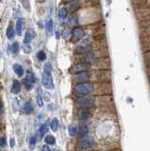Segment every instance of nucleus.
<instances>
[{
  "mask_svg": "<svg viewBox=\"0 0 150 151\" xmlns=\"http://www.w3.org/2000/svg\"><path fill=\"white\" fill-rule=\"evenodd\" d=\"M42 81L43 85L46 89H53L54 83L52 78V65L50 63H46L44 66V73L42 77Z\"/></svg>",
  "mask_w": 150,
  "mask_h": 151,
  "instance_id": "f257e3e1",
  "label": "nucleus"
},
{
  "mask_svg": "<svg viewBox=\"0 0 150 151\" xmlns=\"http://www.w3.org/2000/svg\"><path fill=\"white\" fill-rule=\"evenodd\" d=\"M74 92L78 96H85L87 94H90L93 92V86L90 83H79L76 85L74 88Z\"/></svg>",
  "mask_w": 150,
  "mask_h": 151,
  "instance_id": "f03ea898",
  "label": "nucleus"
},
{
  "mask_svg": "<svg viewBox=\"0 0 150 151\" xmlns=\"http://www.w3.org/2000/svg\"><path fill=\"white\" fill-rule=\"evenodd\" d=\"M93 145V138L89 136H85V137H82V138L78 142L77 144V147L79 150H85L92 147Z\"/></svg>",
  "mask_w": 150,
  "mask_h": 151,
  "instance_id": "7ed1b4c3",
  "label": "nucleus"
},
{
  "mask_svg": "<svg viewBox=\"0 0 150 151\" xmlns=\"http://www.w3.org/2000/svg\"><path fill=\"white\" fill-rule=\"evenodd\" d=\"M76 104L78 106H80V107H93L95 103H93V100L92 98L82 96L77 99Z\"/></svg>",
  "mask_w": 150,
  "mask_h": 151,
  "instance_id": "20e7f679",
  "label": "nucleus"
},
{
  "mask_svg": "<svg viewBox=\"0 0 150 151\" xmlns=\"http://www.w3.org/2000/svg\"><path fill=\"white\" fill-rule=\"evenodd\" d=\"M34 82H35V76L32 72L29 71V72L27 73V77H26V80H25L26 88L27 90H30L32 87H33Z\"/></svg>",
  "mask_w": 150,
  "mask_h": 151,
  "instance_id": "39448f33",
  "label": "nucleus"
},
{
  "mask_svg": "<svg viewBox=\"0 0 150 151\" xmlns=\"http://www.w3.org/2000/svg\"><path fill=\"white\" fill-rule=\"evenodd\" d=\"M84 36V30L81 27H76L72 30V38L74 41H78Z\"/></svg>",
  "mask_w": 150,
  "mask_h": 151,
  "instance_id": "423d86ee",
  "label": "nucleus"
},
{
  "mask_svg": "<svg viewBox=\"0 0 150 151\" xmlns=\"http://www.w3.org/2000/svg\"><path fill=\"white\" fill-rule=\"evenodd\" d=\"M88 67H89V65L86 63H78V64L74 65L73 67L71 68V73H73V74H79V73H81V72H85Z\"/></svg>",
  "mask_w": 150,
  "mask_h": 151,
  "instance_id": "0eeeda50",
  "label": "nucleus"
},
{
  "mask_svg": "<svg viewBox=\"0 0 150 151\" xmlns=\"http://www.w3.org/2000/svg\"><path fill=\"white\" fill-rule=\"evenodd\" d=\"M78 115L79 120L85 121V120L89 119V118L91 117V112L87 110V109H81V110H79V111H78Z\"/></svg>",
  "mask_w": 150,
  "mask_h": 151,
  "instance_id": "6e6552de",
  "label": "nucleus"
},
{
  "mask_svg": "<svg viewBox=\"0 0 150 151\" xmlns=\"http://www.w3.org/2000/svg\"><path fill=\"white\" fill-rule=\"evenodd\" d=\"M36 33L34 31V29H32V28H29V30L27 31L26 35H25V39H24V44L25 45H29V42L32 41V39L35 37Z\"/></svg>",
  "mask_w": 150,
  "mask_h": 151,
  "instance_id": "1a4fd4ad",
  "label": "nucleus"
},
{
  "mask_svg": "<svg viewBox=\"0 0 150 151\" xmlns=\"http://www.w3.org/2000/svg\"><path fill=\"white\" fill-rule=\"evenodd\" d=\"M76 79L78 80V81L81 82V83H85L87 82L89 79H90V74H89L88 72H81L77 75L76 77Z\"/></svg>",
  "mask_w": 150,
  "mask_h": 151,
  "instance_id": "9d476101",
  "label": "nucleus"
},
{
  "mask_svg": "<svg viewBox=\"0 0 150 151\" xmlns=\"http://www.w3.org/2000/svg\"><path fill=\"white\" fill-rule=\"evenodd\" d=\"M21 83L18 81V80H13V83H12V87H11V93H14V94H18L21 92Z\"/></svg>",
  "mask_w": 150,
  "mask_h": 151,
  "instance_id": "9b49d317",
  "label": "nucleus"
},
{
  "mask_svg": "<svg viewBox=\"0 0 150 151\" xmlns=\"http://www.w3.org/2000/svg\"><path fill=\"white\" fill-rule=\"evenodd\" d=\"M25 20L23 18H19L16 22V33L17 35H21L23 31V27H24Z\"/></svg>",
  "mask_w": 150,
  "mask_h": 151,
  "instance_id": "f8f14e48",
  "label": "nucleus"
},
{
  "mask_svg": "<svg viewBox=\"0 0 150 151\" xmlns=\"http://www.w3.org/2000/svg\"><path fill=\"white\" fill-rule=\"evenodd\" d=\"M88 132H89V127L87 125H81L80 127H79V129H78V135L81 137H85L87 136L88 134Z\"/></svg>",
  "mask_w": 150,
  "mask_h": 151,
  "instance_id": "ddd939ff",
  "label": "nucleus"
},
{
  "mask_svg": "<svg viewBox=\"0 0 150 151\" xmlns=\"http://www.w3.org/2000/svg\"><path fill=\"white\" fill-rule=\"evenodd\" d=\"M13 70H14V73L18 77H22V76L24 75V68H23L22 65L19 63H15L13 65Z\"/></svg>",
  "mask_w": 150,
  "mask_h": 151,
  "instance_id": "4468645a",
  "label": "nucleus"
},
{
  "mask_svg": "<svg viewBox=\"0 0 150 151\" xmlns=\"http://www.w3.org/2000/svg\"><path fill=\"white\" fill-rule=\"evenodd\" d=\"M45 29H46V34L47 35H52L53 33V21L49 19L45 24Z\"/></svg>",
  "mask_w": 150,
  "mask_h": 151,
  "instance_id": "2eb2a0df",
  "label": "nucleus"
},
{
  "mask_svg": "<svg viewBox=\"0 0 150 151\" xmlns=\"http://www.w3.org/2000/svg\"><path fill=\"white\" fill-rule=\"evenodd\" d=\"M23 111H24V112L27 113V114H30V113L33 111V106H32L30 101H27L25 103L24 108H23Z\"/></svg>",
  "mask_w": 150,
  "mask_h": 151,
  "instance_id": "dca6fc26",
  "label": "nucleus"
},
{
  "mask_svg": "<svg viewBox=\"0 0 150 151\" xmlns=\"http://www.w3.org/2000/svg\"><path fill=\"white\" fill-rule=\"evenodd\" d=\"M37 104H38L39 107H43L44 106L43 91H42L41 89H38V92H37Z\"/></svg>",
  "mask_w": 150,
  "mask_h": 151,
  "instance_id": "f3484780",
  "label": "nucleus"
},
{
  "mask_svg": "<svg viewBox=\"0 0 150 151\" xmlns=\"http://www.w3.org/2000/svg\"><path fill=\"white\" fill-rule=\"evenodd\" d=\"M66 16H67V11L64 8H62L59 11V18H60V22H62L63 20H65Z\"/></svg>",
  "mask_w": 150,
  "mask_h": 151,
  "instance_id": "a211bd4d",
  "label": "nucleus"
},
{
  "mask_svg": "<svg viewBox=\"0 0 150 151\" xmlns=\"http://www.w3.org/2000/svg\"><path fill=\"white\" fill-rule=\"evenodd\" d=\"M6 34H7L8 39H10V40H12L13 38H14V36H15V31H14V29H13L12 27H8Z\"/></svg>",
  "mask_w": 150,
  "mask_h": 151,
  "instance_id": "6ab92c4d",
  "label": "nucleus"
},
{
  "mask_svg": "<svg viewBox=\"0 0 150 151\" xmlns=\"http://www.w3.org/2000/svg\"><path fill=\"white\" fill-rule=\"evenodd\" d=\"M48 129H47V126L46 125H42L39 129V136L41 138H43V137L46 134V132H47Z\"/></svg>",
  "mask_w": 150,
  "mask_h": 151,
  "instance_id": "aec40b11",
  "label": "nucleus"
},
{
  "mask_svg": "<svg viewBox=\"0 0 150 151\" xmlns=\"http://www.w3.org/2000/svg\"><path fill=\"white\" fill-rule=\"evenodd\" d=\"M51 129H52L53 131H57L59 129V120L57 118H54L51 121Z\"/></svg>",
  "mask_w": 150,
  "mask_h": 151,
  "instance_id": "412c9836",
  "label": "nucleus"
},
{
  "mask_svg": "<svg viewBox=\"0 0 150 151\" xmlns=\"http://www.w3.org/2000/svg\"><path fill=\"white\" fill-rule=\"evenodd\" d=\"M44 142H45V144H47V145H54L56 143V140L52 135H47L44 138Z\"/></svg>",
  "mask_w": 150,
  "mask_h": 151,
  "instance_id": "4be33fe9",
  "label": "nucleus"
},
{
  "mask_svg": "<svg viewBox=\"0 0 150 151\" xmlns=\"http://www.w3.org/2000/svg\"><path fill=\"white\" fill-rule=\"evenodd\" d=\"M37 58H38L39 60L43 61V60H45L46 59V55L44 51H39L38 53H37Z\"/></svg>",
  "mask_w": 150,
  "mask_h": 151,
  "instance_id": "5701e85b",
  "label": "nucleus"
},
{
  "mask_svg": "<svg viewBox=\"0 0 150 151\" xmlns=\"http://www.w3.org/2000/svg\"><path fill=\"white\" fill-rule=\"evenodd\" d=\"M11 50L13 54H17L18 51H19V44L17 42H15L14 44L11 45Z\"/></svg>",
  "mask_w": 150,
  "mask_h": 151,
  "instance_id": "b1692460",
  "label": "nucleus"
},
{
  "mask_svg": "<svg viewBox=\"0 0 150 151\" xmlns=\"http://www.w3.org/2000/svg\"><path fill=\"white\" fill-rule=\"evenodd\" d=\"M36 145V138L35 137H31L29 140V148L30 149H34Z\"/></svg>",
  "mask_w": 150,
  "mask_h": 151,
  "instance_id": "393cba45",
  "label": "nucleus"
},
{
  "mask_svg": "<svg viewBox=\"0 0 150 151\" xmlns=\"http://www.w3.org/2000/svg\"><path fill=\"white\" fill-rule=\"evenodd\" d=\"M76 133H77V129L75 127L71 126L69 127V135L73 137V136L76 135Z\"/></svg>",
  "mask_w": 150,
  "mask_h": 151,
  "instance_id": "a878e982",
  "label": "nucleus"
},
{
  "mask_svg": "<svg viewBox=\"0 0 150 151\" xmlns=\"http://www.w3.org/2000/svg\"><path fill=\"white\" fill-rule=\"evenodd\" d=\"M93 60H95V57L93 56V54H88L86 56V63H91Z\"/></svg>",
  "mask_w": 150,
  "mask_h": 151,
  "instance_id": "bb28decb",
  "label": "nucleus"
},
{
  "mask_svg": "<svg viewBox=\"0 0 150 151\" xmlns=\"http://www.w3.org/2000/svg\"><path fill=\"white\" fill-rule=\"evenodd\" d=\"M6 145H7L6 138H4V137H2V138H0V147H5Z\"/></svg>",
  "mask_w": 150,
  "mask_h": 151,
  "instance_id": "cd10ccee",
  "label": "nucleus"
},
{
  "mask_svg": "<svg viewBox=\"0 0 150 151\" xmlns=\"http://www.w3.org/2000/svg\"><path fill=\"white\" fill-rule=\"evenodd\" d=\"M42 151H51V149L49 148L48 145H44L43 147V149H42Z\"/></svg>",
  "mask_w": 150,
  "mask_h": 151,
  "instance_id": "c85d7f7f",
  "label": "nucleus"
},
{
  "mask_svg": "<svg viewBox=\"0 0 150 151\" xmlns=\"http://www.w3.org/2000/svg\"><path fill=\"white\" fill-rule=\"evenodd\" d=\"M62 1H63V2H66V3H67V2H71L72 0H62Z\"/></svg>",
  "mask_w": 150,
  "mask_h": 151,
  "instance_id": "c756f323",
  "label": "nucleus"
},
{
  "mask_svg": "<svg viewBox=\"0 0 150 151\" xmlns=\"http://www.w3.org/2000/svg\"><path fill=\"white\" fill-rule=\"evenodd\" d=\"M11 146H13V140L11 139Z\"/></svg>",
  "mask_w": 150,
  "mask_h": 151,
  "instance_id": "7c9ffc66",
  "label": "nucleus"
},
{
  "mask_svg": "<svg viewBox=\"0 0 150 151\" xmlns=\"http://www.w3.org/2000/svg\"><path fill=\"white\" fill-rule=\"evenodd\" d=\"M0 108H1V101H0Z\"/></svg>",
  "mask_w": 150,
  "mask_h": 151,
  "instance_id": "2f4dec72",
  "label": "nucleus"
},
{
  "mask_svg": "<svg viewBox=\"0 0 150 151\" xmlns=\"http://www.w3.org/2000/svg\"><path fill=\"white\" fill-rule=\"evenodd\" d=\"M51 151H57V150H51Z\"/></svg>",
  "mask_w": 150,
  "mask_h": 151,
  "instance_id": "473e14b6",
  "label": "nucleus"
},
{
  "mask_svg": "<svg viewBox=\"0 0 150 151\" xmlns=\"http://www.w3.org/2000/svg\"><path fill=\"white\" fill-rule=\"evenodd\" d=\"M1 1H2V0H0V2H1Z\"/></svg>",
  "mask_w": 150,
  "mask_h": 151,
  "instance_id": "72a5a7b5",
  "label": "nucleus"
},
{
  "mask_svg": "<svg viewBox=\"0 0 150 151\" xmlns=\"http://www.w3.org/2000/svg\"><path fill=\"white\" fill-rule=\"evenodd\" d=\"M0 57H1V54H0Z\"/></svg>",
  "mask_w": 150,
  "mask_h": 151,
  "instance_id": "f704fd0d",
  "label": "nucleus"
}]
</instances>
